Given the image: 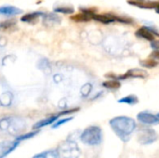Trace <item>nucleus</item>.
Wrapping results in <instances>:
<instances>
[{
	"label": "nucleus",
	"instance_id": "obj_23",
	"mask_svg": "<svg viewBox=\"0 0 159 158\" xmlns=\"http://www.w3.org/2000/svg\"><path fill=\"white\" fill-rule=\"evenodd\" d=\"M74 119V117L73 116H69V117H64V118H60V119H58L55 123H53L52 125H51V127H52V129H58V128H60V127H61V126H63L64 124H67L68 122H70V121H72Z\"/></svg>",
	"mask_w": 159,
	"mask_h": 158
},
{
	"label": "nucleus",
	"instance_id": "obj_9",
	"mask_svg": "<svg viewBox=\"0 0 159 158\" xmlns=\"http://www.w3.org/2000/svg\"><path fill=\"white\" fill-rule=\"evenodd\" d=\"M92 19L96 21H99L103 24H110L115 21H118V16L114 15L111 13H106V14H96L94 13L92 15Z\"/></svg>",
	"mask_w": 159,
	"mask_h": 158
},
{
	"label": "nucleus",
	"instance_id": "obj_6",
	"mask_svg": "<svg viewBox=\"0 0 159 158\" xmlns=\"http://www.w3.org/2000/svg\"><path fill=\"white\" fill-rule=\"evenodd\" d=\"M20 142L13 141H2L0 142V158H6L12 152H14L20 145Z\"/></svg>",
	"mask_w": 159,
	"mask_h": 158
},
{
	"label": "nucleus",
	"instance_id": "obj_21",
	"mask_svg": "<svg viewBox=\"0 0 159 158\" xmlns=\"http://www.w3.org/2000/svg\"><path fill=\"white\" fill-rule=\"evenodd\" d=\"M141 66L143 68H148V69H152V68H156L158 66V61L154 60V59H148V60H143L140 62Z\"/></svg>",
	"mask_w": 159,
	"mask_h": 158
},
{
	"label": "nucleus",
	"instance_id": "obj_2",
	"mask_svg": "<svg viewBox=\"0 0 159 158\" xmlns=\"http://www.w3.org/2000/svg\"><path fill=\"white\" fill-rule=\"evenodd\" d=\"M26 129V122L17 116H8L0 119V130L10 135L17 137L23 133Z\"/></svg>",
	"mask_w": 159,
	"mask_h": 158
},
{
	"label": "nucleus",
	"instance_id": "obj_20",
	"mask_svg": "<svg viewBox=\"0 0 159 158\" xmlns=\"http://www.w3.org/2000/svg\"><path fill=\"white\" fill-rule=\"evenodd\" d=\"M71 19H72L73 20H75V21H76V22H86V21L90 20L92 18H91L90 15L86 14V13H84V12H81L80 14L72 16Z\"/></svg>",
	"mask_w": 159,
	"mask_h": 158
},
{
	"label": "nucleus",
	"instance_id": "obj_19",
	"mask_svg": "<svg viewBox=\"0 0 159 158\" xmlns=\"http://www.w3.org/2000/svg\"><path fill=\"white\" fill-rule=\"evenodd\" d=\"M139 102V99L135 95H128L118 100V103H124L129 105H134Z\"/></svg>",
	"mask_w": 159,
	"mask_h": 158
},
{
	"label": "nucleus",
	"instance_id": "obj_5",
	"mask_svg": "<svg viewBox=\"0 0 159 158\" xmlns=\"http://www.w3.org/2000/svg\"><path fill=\"white\" fill-rule=\"evenodd\" d=\"M157 139V134L152 129H143L138 134V141L143 145H148L155 142Z\"/></svg>",
	"mask_w": 159,
	"mask_h": 158
},
{
	"label": "nucleus",
	"instance_id": "obj_15",
	"mask_svg": "<svg viewBox=\"0 0 159 158\" xmlns=\"http://www.w3.org/2000/svg\"><path fill=\"white\" fill-rule=\"evenodd\" d=\"M129 4L135 6V7H139L141 8H156V7L157 6V4L155 3H151V2H145L144 0H135V1H129Z\"/></svg>",
	"mask_w": 159,
	"mask_h": 158
},
{
	"label": "nucleus",
	"instance_id": "obj_4",
	"mask_svg": "<svg viewBox=\"0 0 159 158\" xmlns=\"http://www.w3.org/2000/svg\"><path fill=\"white\" fill-rule=\"evenodd\" d=\"M56 149L58 150L61 158H79L81 155L77 143L71 139H66L61 142Z\"/></svg>",
	"mask_w": 159,
	"mask_h": 158
},
{
	"label": "nucleus",
	"instance_id": "obj_14",
	"mask_svg": "<svg viewBox=\"0 0 159 158\" xmlns=\"http://www.w3.org/2000/svg\"><path fill=\"white\" fill-rule=\"evenodd\" d=\"M43 12L41 11H35V12H31V13H27L23 16H21L20 20L22 22H26V23H32L34 22L38 17L43 16Z\"/></svg>",
	"mask_w": 159,
	"mask_h": 158
},
{
	"label": "nucleus",
	"instance_id": "obj_1",
	"mask_svg": "<svg viewBox=\"0 0 159 158\" xmlns=\"http://www.w3.org/2000/svg\"><path fill=\"white\" fill-rule=\"evenodd\" d=\"M110 126L114 132L123 142H128L130 135L136 129V122L134 119L128 116H116L110 120Z\"/></svg>",
	"mask_w": 159,
	"mask_h": 158
},
{
	"label": "nucleus",
	"instance_id": "obj_22",
	"mask_svg": "<svg viewBox=\"0 0 159 158\" xmlns=\"http://www.w3.org/2000/svg\"><path fill=\"white\" fill-rule=\"evenodd\" d=\"M54 11L57 13H61V14L71 15L75 12V8L72 7H68V6H60V7H55Z\"/></svg>",
	"mask_w": 159,
	"mask_h": 158
},
{
	"label": "nucleus",
	"instance_id": "obj_7",
	"mask_svg": "<svg viewBox=\"0 0 159 158\" xmlns=\"http://www.w3.org/2000/svg\"><path fill=\"white\" fill-rule=\"evenodd\" d=\"M137 119L140 123L143 125H158L159 124V118L157 117V115H155L147 111L139 113L137 115Z\"/></svg>",
	"mask_w": 159,
	"mask_h": 158
},
{
	"label": "nucleus",
	"instance_id": "obj_16",
	"mask_svg": "<svg viewBox=\"0 0 159 158\" xmlns=\"http://www.w3.org/2000/svg\"><path fill=\"white\" fill-rule=\"evenodd\" d=\"M43 21L44 23L48 24H53V23H60L61 22V18L57 15V14H54V13H47V14H43Z\"/></svg>",
	"mask_w": 159,
	"mask_h": 158
},
{
	"label": "nucleus",
	"instance_id": "obj_26",
	"mask_svg": "<svg viewBox=\"0 0 159 158\" xmlns=\"http://www.w3.org/2000/svg\"><path fill=\"white\" fill-rule=\"evenodd\" d=\"M151 58L156 60V61H159V49L158 50H154L151 54Z\"/></svg>",
	"mask_w": 159,
	"mask_h": 158
},
{
	"label": "nucleus",
	"instance_id": "obj_8",
	"mask_svg": "<svg viewBox=\"0 0 159 158\" xmlns=\"http://www.w3.org/2000/svg\"><path fill=\"white\" fill-rule=\"evenodd\" d=\"M64 115V113L63 112H61L59 114H56V115H50L47 118H44L38 122H36L34 126H33V129H40L44 127H47V126H49V125H52L53 123H55L61 116Z\"/></svg>",
	"mask_w": 159,
	"mask_h": 158
},
{
	"label": "nucleus",
	"instance_id": "obj_10",
	"mask_svg": "<svg viewBox=\"0 0 159 158\" xmlns=\"http://www.w3.org/2000/svg\"><path fill=\"white\" fill-rule=\"evenodd\" d=\"M136 36L138 38H141V39H145V40H148V41H153L156 37V35L154 34V33L151 31V29L144 25L143 27H141L139 30H137V32L135 33Z\"/></svg>",
	"mask_w": 159,
	"mask_h": 158
},
{
	"label": "nucleus",
	"instance_id": "obj_27",
	"mask_svg": "<svg viewBox=\"0 0 159 158\" xmlns=\"http://www.w3.org/2000/svg\"><path fill=\"white\" fill-rule=\"evenodd\" d=\"M156 10H157V12L159 14V4H157V6L156 7Z\"/></svg>",
	"mask_w": 159,
	"mask_h": 158
},
{
	"label": "nucleus",
	"instance_id": "obj_11",
	"mask_svg": "<svg viewBox=\"0 0 159 158\" xmlns=\"http://www.w3.org/2000/svg\"><path fill=\"white\" fill-rule=\"evenodd\" d=\"M21 13H22V10L14 6L8 5V6H1L0 7V15L1 16L12 17V16H17Z\"/></svg>",
	"mask_w": 159,
	"mask_h": 158
},
{
	"label": "nucleus",
	"instance_id": "obj_25",
	"mask_svg": "<svg viewBox=\"0 0 159 158\" xmlns=\"http://www.w3.org/2000/svg\"><path fill=\"white\" fill-rule=\"evenodd\" d=\"M151 47L154 49V50H158L159 49V40H156L154 39L153 41H151V44H150Z\"/></svg>",
	"mask_w": 159,
	"mask_h": 158
},
{
	"label": "nucleus",
	"instance_id": "obj_3",
	"mask_svg": "<svg viewBox=\"0 0 159 158\" xmlns=\"http://www.w3.org/2000/svg\"><path fill=\"white\" fill-rule=\"evenodd\" d=\"M80 141L87 145L89 146H97L102 142V131L100 127L90 126L85 129L81 135Z\"/></svg>",
	"mask_w": 159,
	"mask_h": 158
},
{
	"label": "nucleus",
	"instance_id": "obj_18",
	"mask_svg": "<svg viewBox=\"0 0 159 158\" xmlns=\"http://www.w3.org/2000/svg\"><path fill=\"white\" fill-rule=\"evenodd\" d=\"M38 133H39V129H34L33 131H29V132H26V133H22V134L15 137V140L18 141V142H21L23 141H26V140H29V139L34 138Z\"/></svg>",
	"mask_w": 159,
	"mask_h": 158
},
{
	"label": "nucleus",
	"instance_id": "obj_13",
	"mask_svg": "<svg viewBox=\"0 0 159 158\" xmlns=\"http://www.w3.org/2000/svg\"><path fill=\"white\" fill-rule=\"evenodd\" d=\"M32 158H61V156L57 149H50V150L40 152L34 155Z\"/></svg>",
	"mask_w": 159,
	"mask_h": 158
},
{
	"label": "nucleus",
	"instance_id": "obj_24",
	"mask_svg": "<svg viewBox=\"0 0 159 158\" xmlns=\"http://www.w3.org/2000/svg\"><path fill=\"white\" fill-rule=\"evenodd\" d=\"M16 24V20H3L0 21V29H9L12 26H14Z\"/></svg>",
	"mask_w": 159,
	"mask_h": 158
},
{
	"label": "nucleus",
	"instance_id": "obj_12",
	"mask_svg": "<svg viewBox=\"0 0 159 158\" xmlns=\"http://www.w3.org/2000/svg\"><path fill=\"white\" fill-rule=\"evenodd\" d=\"M126 74H127L128 78H145L148 75L147 72L142 68L130 69L129 71H128V73Z\"/></svg>",
	"mask_w": 159,
	"mask_h": 158
},
{
	"label": "nucleus",
	"instance_id": "obj_17",
	"mask_svg": "<svg viewBox=\"0 0 159 158\" xmlns=\"http://www.w3.org/2000/svg\"><path fill=\"white\" fill-rule=\"evenodd\" d=\"M102 86L109 90H117L121 88V83L116 79H110L102 83Z\"/></svg>",
	"mask_w": 159,
	"mask_h": 158
},
{
	"label": "nucleus",
	"instance_id": "obj_28",
	"mask_svg": "<svg viewBox=\"0 0 159 158\" xmlns=\"http://www.w3.org/2000/svg\"><path fill=\"white\" fill-rule=\"evenodd\" d=\"M157 117H158V118H159V113H158V114H157Z\"/></svg>",
	"mask_w": 159,
	"mask_h": 158
}]
</instances>
